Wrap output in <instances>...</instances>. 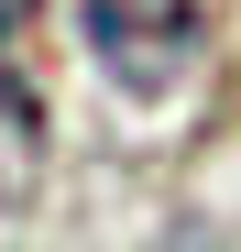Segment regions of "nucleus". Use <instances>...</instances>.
<instances>
[{"instance_id":"2","label":"nucleus","mask_w":241,"mask_h":252,"mask_svg":"<svg viewBox=\"0 0 241 252\" xmlns=\"http://www.w3.org/2000/svg\"><path fill=\"white\" fill-rule=\"evenodd\" d=\"M44 176V88L22 66V33H0V197H22Z\"/></svg>"},{"instance_id":"1","label":"nucleus","mask_w":241,"mask_h":252,"mask_svg":"<svg viewBox=\"0 0 241 252\" xmlns=\"http://www.w3.org/2000/svg\"><path fill=\"white\" fill-rule=\"evenodd\" d=\"M77 33H88V55L110 66V88L165 99L197 66V44H209V0H77Z\"/></svg>"},{"instance_id":"3","label":"nucleus","mask_w":241,"mask_h":252,"mask_svg":"<svg viewBox=\"0 0 241 252\" xmlns=\"http://www.w3.org/2000/svg\"><path fill=\"white\" fill-rule=\"evenodd\" d=\"M0 33H33V0H0Z\"/></svg>"}]
</instances>
